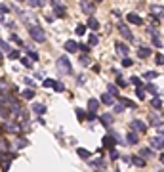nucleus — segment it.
I'll list each match as a JSON object with an SVG mask.
<instances>
[{"label": "nucleus", "mask_w": 164, "mask_h": 172, "mask_svg": "<svg viewBox=\"0 0 164 172\" xmlns=\"http://www.w3.org/2000/svg\"><path fill=\"white\" fill-rule=\"evenodd\" d=\"M147 33L151 34V37H158V31H157L155 27H147Z\"/></svg>", "instance_id": "de8ad7c7"}, {"label": "nucleus", "mask_w": 164, "mask_h": 172, "mask_svg": "<svg viewBox=\"0 0 164 172\" xmlns=\"http://www.w3.org/2000/svg\"><path fill=\"white\" fill-rule=\"evenodd\" d=\"M113 99H115V98H111L109 94H101V98H99V101L105 103V105H113Z\"/></svg>", "instance_id": "cd10ccee"}, {"label": "nucleus", "mask_w": 164, "mask_h": 172, "mask_svg": "<svg viewBox=\"0 0 164 172\" xmlns=\"http://www.w3.org/2000/svg\"><path fill=\"white\" fill-rule=\"evenodd\" d=\"M122 111H124V107H122V103L118 101L116 105H115V113H122Z\"/></svg>", "instance_id": "5fc2aeb1"}, {"label": "nucleus", "mask_w": 164, "mask_h": 172, "mask_svg": "<svg viewBox=\"0 0 164 172\" xmlns=\"http://www.w3.org/2000/svg\"><path fill=\"white\" fill-rule=\"evenodd\" d=\"M29 33H31V38L36 40V42H44L46 40V33L40 25H31L29 27Z\"/></svg>", "instance_id": "f257e3e1"}, {"label": "nucleus", "mask_w": 164, "mask_h": 172, "mask_svg": "<svg viewBox=\"0 0 164 172\" xmlns=\"http://www.w3.org/2000/svg\"><path fill=\"white\" fill-rule=\"evenodd\" d=\"M151 105L155 107V109H162V99L160 98H153L151 99Z\"/></svg>", "instance_id": "7c9ffc66"}, {"label": "nucleus", "mask_w": 164, "mask_h": 172, "mask_svg": "<svg viewBox=\"0 0 164 172\" xmlns=\"http://www.w3.org/2000/svg\"><path fill=\"white\" fill-rule=\"evenodd\" d=\"M4 14H10V6L8 4H0V15H4Z\"/></svg>", "instance_id": "c03bdc74"}, {"label": "nucleus", "mask_w": 164, "mask_h": 172, "mask_svg": "<svg viewBox=\"0 0 164 172\" xmlns=\"http://www.w3.org/2000/svg\"><path fill=\"white\" fill-rule=\"evenodd\" d=\"M52 6H53V11H56L57 17H65V14H67V8H65L61 2H56V0H53Z\"/></svg>", "instance_id": "423d86ee"}, {"label": "nucleus", "mask_w": 164, "mask_h": 172, "mask_svg": "<svg viewBox=\"0 0 164 172\" xmlns=\"http://www.w3.org/2000/svg\"><path fill=\"white\" fill-rule=\"evenodd\" d=\"M32 8H42V6H44V2H42V0H31V2H29Z\"/></svg>", "instance_id": "37998d69"}, {"label": "nucleus", "mask_w": 164, "mask_h": 172, "mask_svg": "<svg viewBox=\"0 0 164 172\" xmlns=\"http://www.w3.org/2000/svg\"><path fill=\"white\" fill-rule=\"evenodd\" d=\"M99 121H101V124H103V126L111 128V124H113V115H111V113H103L101 117H99Z\"/></svg>", "instance_id": "1a4fd4ad"}, {"label": "nucleus", "mask_w": 164, "mask_h": 172, "mask_svg": "<svg viewBox=\"0 0 164 172\" xmlns=\"http://www.w3.org/2000/svg\"><path fill=\"white\" fill-rule=\"evenodd\" d=\"M132 84H136L137 88H139V86H143V84H141V80H139V77H132Z\"/></svg>", "instance_id": "864d4df0"}, {"label": "nucleus", "mask_w": 164, "mask_h": 172, "mask_svg": "<svg viewBox=\"0 0 164 172\" xmlns=\"http://www.w3.org/2000/svg\"><path fill=\"white\" fill-rule=\"evenodd\" d=\"M76 48H78V50H82L84 54H88V52L92 50V48H90V46H88V44H76Z\"/></svg>", "instance_id": "79ce46f5"}, {"label": "nucleus", "mask_w": 164, "mask_h": 172, "mask_svg": "<svg viewBox=\"0 0 164 172\" xmlns=\"http://www.w3.org/2000/svg\"><path fill=\"white\" fill-rule=\"evenodd\" d=\"M35 96H36V92L32 90V88H27V90L21 92V98H25V99H32Z\"/></svg>", "instance_id": "412c9836"}, {"label": "nucleus", "mask_w": 164, "mask_h": 172, "mask_svg": "<svg viewBox=\"0 0 164 172\" xmlns=\"http://www.w3.org/2000/svg\"><path fill=\"white\" fill-rule=\"evenodd\" d=\"M122 65H124V67H130V65H134V61L130 60V57H124V60H122Z\"/></svg>", "instance_id": "603ef678"}, {"label": "nucleus", "mask_w": 164, "mask_h": 172, "mask_svg": "<svg viewBox=\"0 0 164 172\" xmlns=\"http://www.w3.org/2000/svg\"><path fill=\"white\" fill-rule=\"evenodd\" d=\"M10 40H12V42H15V44H19V46H23V40H21L15 33H12V34H10Z\"/></svg>", "instance_id": "c9c22d12"}, {"label": "nucleus", "mask_w": 164, "mask_h": 172, "mask_svg": "<svg viewBox=\"0 0 164 172\" xmlns=\"http://www.w3.org/2000/svg\"><path fill=\"white\" fill-rule=\"evenodd\" d=\"M19 61H21V65L27 67V69H31V67H32V61L29 60V57H19Z\"/></svg>", "instance_id": "f704fd0d"}, {"label": "nucleus", "mask_w": 164, "mask_h": 172, "mask_svg": "<svg viewBox=\"0 0 164 172\" xmlns=\"http://www.w3.org/2000/svg\"><path fill=\"white\" fill-rule=\"evenodd\" d=\"M99 44V38H97V34H90L88 38V46H97Z\"/></svg>", "instance_id": "473e14b6"}, {"label": "nucleus", "mask_w": 164, "mask_h": 172, "mask_svg": "<svg viewBox=\"0 0 164 172\" xmlns=\"http://www.w3.org/2000/svg\"><path fill=\"white\" fill-rule=\"evenodd\" d=\"M153 44H155L157 48H162V40H160V37H153Z\"/></svg>", "instance_id": "49530a36"}, {"label": "nucleus", "mask_w": 164, "mask_h": 172, "mask_svg": "<svg viewBox=\"0 0 164 172\" xmlns=\"http://www.w3.org/2000/svg\"><path fill=\"white\" fill-rule=\"evenodd\" d=\"M111 159H113V161L120 159V153H118V151H115V149H113V151H111Z\"/></svg>", "instance_id": "6e6d98bb"}, {"label": "nucleus", "mask_w": 164, "mask_h": 172, "mask_svg": "<svg viewBox=\"0 0 164 172\" xmlns=\"http://www.w3.org/2000/svg\"><path fill=\"white\" fill-rule=\"evenodd\" d=\"M136 94H137L139 99H145V86H139V88L136 90Z\"/></svg>", "instance_id": "58836bf2"}, {"label": "nucleus", "mask_w": 164, "mask_h": 172, "mask_svg": "<svg viewBox=\"0 0 164 172\" xmlns=\"http://www.w3.org/2000/svg\"><path fill=\"white\" fill-rule=\"evenodd\" d=\"M118 99H120V103H122V107H130V109H136V107H137L136 101L128 99V98H118Z\"/></svg>", "instance_id": "aec40b11"}, {"label": "nucleus", "mask_w": 164, "mask_h": 172, "mask_svg": "<svg viewBox=\"0 0 164 172\" xmlns=\"http://www.w3.org/2000/svg\"><path fill=\"white\" fill-rule=\"evenodd\" d=\"M130 124H132V132H147V124L143 121H139V119L132 121Z\"/></svg>", "instance_id": "39448f33"}, {"label": "nucleus", "mask_w": 164, "mask_h": 172, "mask_svg": "<svg viewBox=\"0 0 164 172\" xmlns=\"http://www.w3.org/2000/svg\"><path fill=\"white\" fill-rule=\"evenodd\" d=\"M74 33L78 34V37H82V34H86V25H82V23H78V25H76V29H74Z\"/></svg>", "instance_id": "2f4dec72"}, {"label": "nucleus", "mask_w": 164, "mask_h": 172, "mask_svg": "<svg viewBox=\"0 0 164 172\" xmlns=\"http://www.w3.org/2000/svg\"><path fill=\"white\" fill-rule=\"evenodd\" d=\"M143 78H147V80L158 78V73H157V71H145V73H143Z\"/></svg>", "instance_id": "c756f323"}, {"label": "nucleus", "mask_w": 164, "mask_h": 172, "mask_svg": "<svg viewBox=\"0 0 164 172\" xmlns=\"http://www.w3.org/2000/svg\"><path fill=\"white\" fill-rule=\"evenodd\" d=\"M137 55L141 57V60H145V57H149V55H151V48H147V46H139Z\"/></svg>", "instance_id": "f3484780"}, {"label": "nucleus", "mask_w": 164, "mask_h": 172, "mask_svg": "<svg viewBox=\"0 0 164 172\" xmlns=\"http://www.w3.org/2000/svg\"><path fill=\"white\" fill-rule=\"evenodd\" d=\"M130 163L136 165V166H145V161L141 159L139 155H134V157H130Z\"/></svg>", "instance_id": "4be33fe9"}, {"label": "nucleus", "mask_w": 164, "mask_h": 172, "mask_svg": "<svg viewBox=\"0 0 164 172\" xmlns=\"http://www.w3.org/2000/svg\"><path fill=\"white\" fill-rule=\"evenodd\" d=\"M145 90H147V92H151V94L155 96V98H158V88L153 84V82H147V84H145Z\"/></svg>", "instance_id": "a878e982"}, {"label": "nucleus", "mask_w": 164, "mask_h": 172, "mask_svg": "<svg viewBox=\"0 0 164 172\" xmlns=\"http://www.w3.org/2000/svg\"><path fill=\"white\" fill-rule=\"evenodd\" d=\"M25 145H29V142H27V140H23V138H19V142H17V147L21 149V147H25Z\"/></svg>", "instance_id": "3c124183"}, {"label": "nucleus", "mask_w": 164, "mask_h": 172, "mask_svg": "<svg viewBox=\"0 0 164 172\" xmlns=\"http://www.w3.org/2000/svg\"><path fill=\"white\" fill-rule=\"evenodd\" d=\"M115 73H116V84H118L120 88H126V86H128V80H124L122 75H120V71H116V69H115Z\"/></svg>", "instance_id": "5701e85b"}, {"label": "nucleus", "mask_w": 164, "mask_h": 172, "mask_svg": "<svg viewBox=\"0 0 164 172\" xmlns=\"http://www.w3.org/2000/svg\"><path fill=\"white\" fill-rule=\"evenodd\" d=\"M53 84H56V80H53V78H44V82H42L44 88H53Z\"/></svg>", "instance_id": "e433bc0d"}, {"label": "nucleus", "mask_w": 164, "mask_h": 172, "mask_svg": "<svg viewBox=\"0 0 164 172\" xmlns=\"http://www.w3.org/2000/svg\"><path fill=\"white\" fill-rule=\"evenodd\" d=\"M80 65H90V60H88V57H86V55H80Z\"/></svg>", "instance_id": "09e8293b"}, {"label": "nucleus", "mask_w": 164, "mask_h": 172, "mask_svg": "<svg viewBox=\"0 0 164 172\" xmlns=\"http://www.w3.org/2000/svg\"><path fill=\"white\" fill-rule=\"evenodd\" d=\"M158 159H160V163H162V165H164V153H162V155H160V157H158Z\"/></svg>", "instance_id": "680f3d73"}, {"label": "nucleus", "mask_w": 164, "mask_h": 172, "mask_svg": "<svg viewBox=\"0 0 164 172\" xmlns=\"http://www.w3.org/2000/svg\"><path fill=\"white\" fill-rule=\"evenodd\" d=\"M53 90H56V92H65L63 82H57V80H56V84H53Z\"/></svg>", "instance_id": "a18cd8bd"}, {"label": "nucleus", "mask_w": 164, "mask_h": 172, "mask_svg": "<svg viewBox=\"0 0 164 172\" xmlns=\"http://www.w3.org/2000/svg\"><path fill=\"white\" fill-rule=\"evenodd\" d=\"M115 48H116V52H118L120 55L128 57V52H130V48H128L126 44H122V42H116V44H115Z\"/></svg>", "instance_id": "9d476101"}, {"label": "nucleus", "mask_w": 164, "mask_h": 172, "mask_svg": "<svg viewBox=\"0 0 164 172\" xmlns=\"http://www.w3.org/2000/svg\"><path fill=\"white\" fill-rule=\"evenodd\" d=\"M8 57H10V60H19V57H21V52H19V50H12V52L8 54Z\"/></svg>", "instance_id": "4c0bfd02"}, {"label": "nucleus", "mask_w": 164, "mask_h": 172, "mask_svg": "<svg viewBox=\"0 0 164 172\" xmlns=\"http://www.w3.org/2000/svg\"><path fill=\"white\" fill-rule=\"evenodd\" d=\"M78 84H80V86L84 84V77H82V75H78Z\"/></svg>", "instance_id": "bf43d9fd"}, {"label": "nucleus", "mask_w": 164, "mask_h": 172, "mask_svg": "<svg viewBox=\"0 0 164 172\" xmlns=\"http://www.w3.org/2000/svg\"><path fill=\"white\" fill-rule=\"evenodd\" d=\"M25 54H27V57H29V60H31L32 63H35V61H38V60H40V55H38V52H35V50L31 48V46H25Z\"/></svg>", "instance_id": "0eeeda50"}, {"label": "nucleus", "mask_w": 164, "mask_h": 172, "mask_svg": "<svg viewBox=\"0 0 164 172\" xmlns=\"http://www.w3.org/2000/svg\"><path fill=\"white\" fill-rule=\"evenodd\" d=\"M92 166H95V168H105V161H103V159H97V161H94V163H92Z\"/></svg>", "instance_id": "a19ab883"}, {"label": "nucleus", "mask_w": 164, "mask_h": 172, "mask_svg": "<svg viewBox=\"0 0 164 172\" xmlns=\"http://www.w3.org/2000/svg\"><path fill=\"white\" fill-rule=\"evenodd\" d=\"M46 111H48V109H46L44 103H35V105H32V113H36L38 117H40V115H44Z\"/></svg>", "instance_id": "4468645a"}, {"label": "nucleus", "mask_w": 164, "mask_h": 172, "mask_svg": "<svg viewBox=\"0 0 164 172\" xmlns=\"http://www.w3.org/2000/svg\"><path fill=\"white\" fill-rule=\"evenodd\" d=\"M76 153H78V157L84 159V161H88L92 157V151H88V149H84V147H76Z\"/></svg>", "instance_id": "dca6fc26"}, {"label": "nucleus", "mask_w": 164, "mask_h": 172, "mask_svg": "<svg viewBox=\"0 0 164 172\" xmlns=\"http://www.w3.org/2000/svg\"><path fill=\"white\" fill-rule=\"evenodd\" d=\"M149 121L153 122V126H157V128H160V124H162V121H160L158 117H157V115H153V113H151V115H149Z\"/></svg>", "instance_id": "c85d7f7f"}, {"label": "nucleus", "mask_w": 164, "mask_h": 172, "mask_svg": "<svg viewBox=\"0 0 164 172\" xmlns=\"http://www.w3.org/2000/svg\"><path fill=\"white\" fill-rule=\"evenodd\" d=\"M80 8H82V11H86V14H94L95 4L94 2H80Z\"/></svg>", "instance_id": "2eb2a0df"}, {"label": "nucleus", "mask_w": 164, "mask_h": 172, "mask_svg": "<svg viewBox=\"0 0 164 172\" xmlns=\"http://www.w3.org/2000/svg\"><path fill=\"white\" fill-rule=\"evenodd\" d=\"M151 147H155V149H164V140L160 136H155V138H151Z\"/></svg>", "instance_id": "6e6552de"}, {"label": "nucleus", "mask_w": 164, "mask_h": 172, "mask_svg": "<svg viewBox=\"0 0 164 172\" xmlns=\"http://www.w3.org/2000/svg\"><path fill=\"white\" fill-rule=\"evenodd\" d=\"M25 84H27V86H35V82H32V78H29V77H25Z\"/></svg>", "instance_id": "13d9d810"}, {"label": "nucleus", "mask_w": 164, "mask_h": 172, "mask_svg": "<svg viewBox=\"0 0 164 172\" xmlns=\"http://www.w3.org/2000/svg\"><path fill=\"white\" fill-rule=\"evenodd\" d=\"M57 67H59V71H61V73H67V75H71V73H73V67H71V61H69V57H67V55L57 57Z\"/></svg>", "instance_id": "f03ea898"}, {"label": "nucleus", "mask_w": 164, "mask_h": 172, "mask_svg": "<svg viewBox=\"0 0 164 172\" xmlns=\"http://www.w3.org/2000/svg\"><path fill=\"white\" fill-rule=\"evenodd\" d=\"M86 27H90V29L97 31V29H99V21H97L95 17H88V23H86Z\"/></svg>", "instance_id": "b1692460"}, {"label": "nucleus", "mask_w": 164, "mask_h": 172, "mask_svg": "<svg viewBox=\"0 0 164 172\" xmlns=\"http://www.w3.org/2000/svg\"><path fill=\"white\" fill-rule=\"evenodd\" d=\"M0 52H6V54L12 52V50H10V44L6 40H0Z\"/></svg>", "instance_id": "72a5a7b5"}, {"label": "nucleus", "mask_w": 164, "mask_h": 172, "mask_svg": "<svg viewBox=\"0 0 164 172\" xmlns=\"http://www.w3.org/2000/svg\"><path fill=\"white\" fill-rule=\"evenodd\" d=\"M158 134H160V138H164V128H158Z\"/></svg>", "instance_id": "052dcab7"}, {"label": "nucleus", "mask_w": 164, "mask_h": 172, "mask_svg": "<svg viewBox=\"0 0 164 172\" xmlns=\"http://www.w3.org/2000/svg\"><path fill=\"white\" fill-rule=\"evenodd\" d=\"M88 109H90L92 113H95L97 109H99V99H95V98L88 99Z\"/></svg>", "instance_id": "6ab92c4d"}, {"label": "nucleus", "mask_w": 164, "mask_h": 172, "mask_svg": "<svg viewBox=\"0 0 164 172\" xmlns=\"http://www.w3.org/2000/svg\"><path fill=\"white\" fill-rule=\"evenodd\" d=\"M0 57H2V52H0Z\"/></svg>", "instance_id": "e2e57ef3"}, {"label": "nucleus", "mask_w": 164, "mask_h": 172, "mask_svg": "<svg viewBox=\"0 0 164 172\" xmlns=\"http://www.w3.org/2000/svg\"><path fill=\"white\" fill-rule=\"evenodd\" d=\"M76 119H78V121H84V119H86V113H84V109L76 107Z\"/></svg>", "instance_id": "ea45409f"}, {"label": "nucleus", "mask_w": 164, "mask_h": 172, "mask_svg": "<svg viewBox=\"0 0 164 172\" xmlns=\"http://www.w3.org/2000/svg\"><path fill=\"white\" fill-rule=\"evenodd\" d=\"M115 145H116V142L113 140L111 136H105V138H103V147H107V149H111V151H113Z\"/></svg>", "instance_id": "a211bd4d"}, {"label": "nucleus", "mask_w": 164, "mask_h": 172, "mask_svg": "<svg viewBox=\"0 0 164 172\" xmlns=\"http://www.w3.org/2000/svg\"><path fill=\"white\" fill-rule=\"evenodd\" d=\"M157 63H158V65H164V55H162V54L157 55Z\"/></svg>", "instance_id": "4d7b16f0"}, {"label": "nucleus", "mask_w": 164, "mask_h": 172, "mask_svg": "<svg viewBox=\"0 0 164 172\" xmlns=\"http://www.w3.org/2000/svg\"><path fill=\"white\" fill-rule=\"evenodd\" d=\"M14 159H15V153H2V155H0V165H2L4 172L10 170V165H12Z\"/></svg>", "instance_id": "7ed1b4c3"}, {"label": "nucleus", "mask_w": 164, "mask_h": 172, "mask_svg": "<svg viewBox=\"0 0 164 172\" xmlns=\"http://www.w3.org/2000/svg\"><path fill=\"white\" fill-rule=\"evenodd\" d=\"M151 155H153V149H151V147H143V149L139 151V157L143 159V161H145V159H149Z\"/></svg>", "instance_id": "bb28decb"}, {"label": "nucleus", "mask_w": 164, "mask_h": 172, "mask_svg": "<svg viewBox=\"0 0 164 172\" xmlns=\"http://www.w3.org/2000/svg\"><path fill=\"white\" fill-rule=\"evenodd\" d=\"M137 142H139V140H137V134L130 130V132L126 134V143H128V145H136Z\"/></svg>", "instance_id": "9b49d317"}, {"label": "nucleus", "mask_w": 164, "mask_h": 172, "mask_svg": "<svg viewBox=\"0 0 164 172\" xmlns=\"http://www.w3.org/2000/svg\"><path fill=\"white\" fill-rule=\"evenodd\" d=\"M86 119H88V121L92 122V121H95L97 117H95V113H92V111H88V113H86Z\"/></svg>", "instance_id": "8fccbe9b"}, {"label": "nucleus", "mask_w": 164, "mask_h": 172, "mask_svg": "<svg viewBox=\"0 0 164 172\" xmlns=\"http://www.w3.org/2000/svg\"><path fill=\"white\" fill-rule=\"evenodd\" d=\"M118 31L126 40H134V34H132V31H130V27L126 25V23H118Z\"/></svg>", "instance_id": "20e7f679"}, {"label": "nucleus", "mask_w": 164, "mask_h": 172, "mask_svg": "<svg viewBox=\"0 0 164 172\" xmlns=\"http://www.w3.org/2000/svg\"><path fill=\"white\" fill-rule=\"evenodd\" d=\"M128 23H134V25H143V19H141L137 14H128Z\"/></svg>", "instance_id": "f8f14e48"}, {"label": "nucleus", "mask_w": 164, "mask_h": 172, "mask_svg": "<svg viewBox=\"0 0 164 172\" xmlns=\"http://www.w3.org/2000/svg\"><path fill=\"white\" fill-rule=\"evenodd\" d=\"M63 48H65V52H69V54H74L76 50H78V48H76V42H74V40H67V42L63 44Z\"/></svg>", "instance_id": "ddd939ff"}, {"label": "nucleus", "mask_w": 164, "mask_h": 172, "mask_svg": "<svg viewBox=\"0 0 164 172\" xmlns=\"http://www.w3.org/2000/svg\"><path fill=\"white\" fill-rule=\"evenodd\" d=\"M107 90H109L107 94L111 96V98H120V94H118V88H116L115 84H109V86H107Z\"/></svg>", "instance_id": "393cba45"}]
</instances>
